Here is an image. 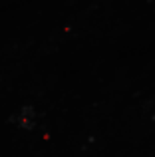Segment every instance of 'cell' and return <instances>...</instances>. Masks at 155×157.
Masks as SVG:
<instances>
[{
  "label": "cell",
  "instance_id": "obj_1",
  "mask_svg": "<svg viewBox=\"0 0 155 157\" xmlns=\"http://www.w3.org/2000/svg\"><path fill=\"white\" fill-rule=\"evenodd\" d=\"M16 123L24 129H32L34 127V109L32 107H24L18 115H16Z\"/></svg>",
  "mask_w": 155,
  "mask_h": 157
}]
</instances>
